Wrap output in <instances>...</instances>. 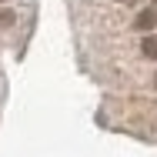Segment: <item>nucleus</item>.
Returning <instances> with one entry per match:
<instances>
[{
    "instance_id": "obj_2",
    "label": "nucleus",
    "mask_w": 157,
    "mask_h": 157,
    "mask_svg": "<svg viewBox=\"0 0 157 157\" xmlns=\"http://www.w3.org/2000/svg\"><path fill=\"white\" fill-rule=\"evenodd\" d=\"M140 54H144L147 60H157V37L154 33H147V37L140 40Z\"/></svg>"
},
{
    "instance_id": "obj_5",
    "label": "nucleus",
    "mask_w": 157,
    "mask_h": 157,
    "mask_svg": "<svg viewBox=\"0 0 157 157\" xmlns=\"http://www.w3.org/2000/svg\"><path fill=\"white\" fill-rule=\"evenodd\" d=\"M154 87H157V74H154Z\"/></svg>"
},
{
    "instance_id": "obj_3",
    "label": "nucleus",
    "mask_w": 157,
    "mask_h": 157,
    "mask_svg": "<svg viewBox=\"0 0 157 157\" xmlns=\"http://www.w3.org/2000/svg\"><path fill=\"white\" fill-rule=\"evenodd\" d=\"M0 24L10 27V24H13V10H0Z\"/></svg>"
},
{
    "instance_id": "obj_4",
    "label": "nucleus",
    "mask_w": 157,
    "mask_h": 157,
    "mask_svg": "<svg viewBox=\"0 0 157 157\" xmlns=\"http://www.w3.org/2000/svg\"><path fill=\"white\" fill-rule=\"evenodd\" d=\"M121 3H130V7H134V0H121Z\"/></svg>"
},
{
    "instance_id": "obj_6",
    "label": "nucleus",
    "mask_w": 157,
    "mask_h": 157,
    "mask_svg": "<svg viewBox=\"0 0 157 157\" xmlns=\"http://www.w3.org/2000/svg\"><path fill=\"white\" fill-rule=\"evenodd\" d=\"M154 3H157V0H154Z\"/></svg>"
},
{
    "instance_id": "obj_1",
    "label": "nucleus",
    "mask_w": 157,
    "mask_h": 157,
    "mask_svg": "<svg viewBox=\"0 0 157 157\" xmlns=\"http://www.w3.org/2000/svg\"><path fill=\"white\" fill-rule=\"evenodd\" d=\"M157 27V10H140L137 17H134V30H140V33H147V30H154Z\"/></svg>"
}]
</instances>
